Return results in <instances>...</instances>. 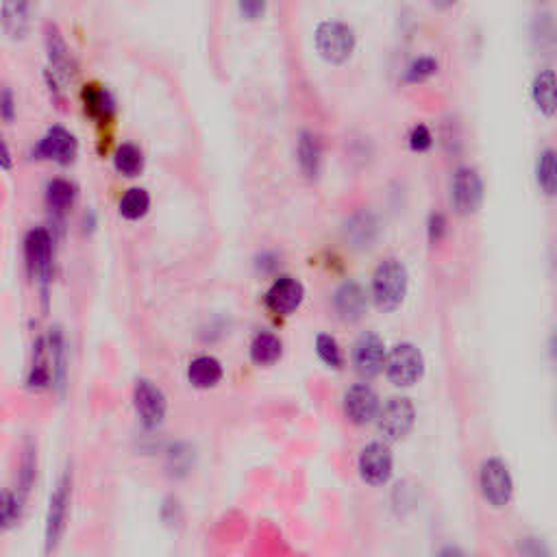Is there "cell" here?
<instances>
[{"label":"cell","mask_w":557,"mask_h":557,"mask_svg":"<svg viewBox=\"0 0 557 557\" xmlns=\"http://www.w3.org/2000/svg\"><path fill=\"white\" fill-rule=\"evenodd\" d=\"M55 240L46 227H35L24 238V264L29 277L38 286L41 303L46 305L49 288L52 283V270H55Z\"/></svg>","instance_id":"obj_1"},{"label":"cell","mask_w":557,"mask_h":557,"mask_svg":"<svg viewBox=\"0 0 557 557\" xmlns=\"http://www.w3.org/2000/svg\"><path fill=\"white\" fill-rule=\"evenodd\" d=\"M407 268L398 260H386L372 275V301L381 312H394L407 297Z\"/></svg>","instance_id":"obj_2"},{"label":"cell","mask_w":557,"mask_h":557,"mask_svg":"<svg viewBox=\"0 0 557 557\" xmlns=\"http://www.w3.org/2000/svg\"><path fill=\"white\" fill-rule=\"evenodd\" d=\"M314 46L318 55L327 64L342 66L353 57L357 46V35L346 23L340 20H324L314 31Z\"/></svg>","instance_id":"obj_3"},{"label":"cell","mask_w":557,"mask_h":557,"mask_svg":"<svg viewBox=\"0 0 557 557\" xmlns=\"http://www.w3.org/2000/svg\"><path fill=\"white\" fill-rule=\"evenodd\" d=\"M70 498H72V477L64 472L57 481L55 492L50 494L49 512H46V551H55L66 534L68 516H70Z\"/></svg>","instance_id":"obj_4"},{"label":"cell","mask_w":557,"mask_h":557,"mask_svg":"<svg viewBox=\"0 0 557 557\" xmlns=\"http://www.w3.org/2000/svg\"><path fill=\"white\" fill-rule=\"evenodd\" d=\"M386 375L394 386L409 388L418 383L425 375V357L418 346L403 342L397 344L390 353L386 355Z\"/></svg>","instance_id":"obj_5"},{"label":"cell","mask_w":557,"mask_h":557,"mask_svg":"<svg viewBox=\"0 0 557 557\" xmlns=\"http://www.w3.org/2000/svg\"><path fill=\"white\" fill-rule=\"evenodd\" d=\"M479 486L486 503L494 509L506 507L512 501L514 494V481L512 472H509L507 464L498 457H490L481 464L479 472Z\"/></svg>","instance_id":"obj_6"},{"label":"cell","mask_w":557,"mask_h":557,"mask_svg":"<svg viewBox=\"0 0 557 557\" xmlns=\"http://www.w3.org/2000/svg\"><path fill=\"white\" fill-rule=\"evenodd\" d=\"M77 152L78 142L75 133L55 124V127H50L41 135V140L33 146V151H31V157L38 161H52V164L70 166L72 161L77 160Z\"/></svg>","instance_id":"obj_7"},{"label":"cell","mask_w":557,"mask_h":557,"mask_svg":"<svg viewBox=\"0 0 557 557\" xmlns=\"http://www.w3.org/2000/svg\"><path fill=\"white\" fill-rule=\"evenodd\" d=\"M414 423H416V409H414V403L406 397L390 398V401L377 412L379 431L388 440H392V443L409 435V431L414 429Z\"/></svg>","instance_id":"obj_8"},{"label":"cell","mask_w":557,"mask_h":557,"mask_svg":"<svg viewBox=\"0 0 557 557\" xmlns=\"http://www.w3.org/2000/svg\"><path fill=\"white\" fill-rule=\"evenodd\" d=\"M483 203V181L475 168H460L451 183V205L455 214L472 215Z\"/></svg>","instance_id":"obj_9"},{"label":"cell","mask_w":557,"mask_h":557,"mask_svg":"<svg viewBox=\"0 0 557 557\" xmlns=\"http://www.w3.org/2000/svg\"><path fill=\"white\" fill-rule=\"evenodd\" d=\"M35 20L33 0H3L0 3V31L12 41L29 38Z\"/></svg>","instance_id":"obj_10"},{"label":"cell","mask_w":557,"mask_h":557,"mask_svg":"<svg viewBox=\"0 0 557 557\" xmlns=\"http://www.w3.org/2000/svg\"><path fill=\"white\" fill-rule=\"evenodd\" d=\"M133 406L146 429H157L164 423L168 403L161 388L152 381L138 379L133 388Z\"/></svg>","instance_id":"obj_11"},{"label":"cell","mask_w":557,"mask_h":557,"mask_svg":"<svg viewBox=\"0 0 557 557\" xmlns=\"http://www.w3.org/2000/svg\"><path fill=\"white\" fill-rule=\"evenodd\" d=\"M357 469H360L361 479H364L368 486H383V483L390 481L392 477V451L383 443L366 444L364 449H361L360 460H357Z\"/></svg>","instance_id":"obj_12"},{"label":"cell","mask_w":557,"mask_h":557,"mask_svg":"<svg viewBox=\"0 0 557 557\" xmlns=\"http://www.w3.org/2000/svg\"><path fill=\"white\" fill-rule=\"evenodd\" d=\"M386 344L377 333L360 335L353 346V366L357 375L364 379H375L386 366Z\"/></svg>","instance_id":"obj_13"},{"label":"cell","mask_w":557,"mask_h":557,"mask_svg":"<svg viewBox=\"0 0 557 557\" xmlns=\"http://www.w3.org/2000/svg\"><path fill=\"white\" fill-rule=\"evenodd\" d=\"M44 46L50 70L55 75H59L61 78H72L77 75L75 55H72L64 33H61V29L55 23H46L44 26Z\"/></svg>","instance_id":"obj_14"},{"label":"cell","mask_w":557,"mask_h":557,"mask_svg":"<svg viewBox=\"0 0 557 557\" xmlns=\"http://www.w3.org/2000/svg\"><path fill=\"white\" fill-rule=\"evenodd\" d=\"M305 290L303 283L294 277L277 278L266 294V307L277 316H288V314L297 312L298 305L303 303Z\"/></svg>","instance_id":"obj_15"},{"label":"cell","mask_w":557,"mask_h":557,"mask_svg":"<svg viewBox=\"0 0 557 557\" xmlns=\"http://www.w3.org/2000/svg\"><path fill=\"white\" fill-rule=\"evenodd\" d=\"M344 412L351 423L368 425L379 412V397L368 383H357L344 397Z\"/></svg>","instance_id":"obj_16"},{"label":"cell","mask_w":557,"mask_h":557,"mask_svg":"<svg viewBox=\"0 0 557 557\" xmlns=\"http://www.w3.org/2000/svg\"><path fill=\"white\" fill-rule=\"evenodd\" d=\"M81 101L83 109H86V114L94 123L101 124V127H107V124L114 123L118 109H115V98L107 87L96 86V83H87L81 92Z\"/></svg>","instance_id":"obj_17"},{"label":"cell","mask_w":557,"mask_h":557,"mask_svg":"<svg viewBox=\"0 0 557 557\" xmlns=\"http://www.w3.org/2000/svg\"><path fill=\"white\" fill-rule=\"evenodd\" d=\"M77 196H78V187L70 181V178H64V177L50 178V181L46 183L44 203H46V209H49V214L52 215V220H59L61 223V220L66 218V214L75 207Z\"/></svg>","instance_id":"obj_18"},{"label":"cell","mask_w":557,"mask_h":557,"mask_svg":"<svg viewBox=\"0 0 557 557\" xmlns=\"http://www.w3.org/2000/svg\"><path fill=\"white\" fill-rule=\"evenodd\" d=\"M333 307L335 314H338L344 323H355V320H360L366 314L368 307L366 290L355 281L344 283V286H340L338 292H335Z\"/></svg>","instance_id":"obj_19"},{"label":"cell","mask_w":557,"mask_h":557,"mask_svg":"<svg viewBox=\"0 0 557 557\" xmlns=\"http://www.w3.org/2000/svg\"><path fill=\"white\" fill-rule=\"evenodd\" d=\"M344 233L346 240H349L351 246H355V249H370V246L377 242V238H379V223H377V215L368 212V209H361V212L353 214L349 220H346Z\"/></svg>","instance_id":"obj_20"},{"label":"cell","mask_w":557,"mask_h":557,"mask_svg":"<svg viewBox=\"0 0 557 557\" xmlns=\"http://www.w3.org/2000/svg\"><path fill=\"white\" fill-rule=\"evenodd\" d=\"M224 377V368L220 364V360H215L214 355H198L194 357L187 366V379L194 388L198 390H209L215 388Z\"/></svg>","instance_id":"obj_21"},{"label":"cell","mask_w":557,"mask_h":557,"mask_svg":"<svg viewBox=\"0 0 557 557\" xmlns=\"http://www.w3.org/2000/svg\"><path fill=\"white\" fill-rule=\"evenodd\" d=\"M52 386V368L49 357V346L46 340L40 338L33 344V361H31L29 375H26V388L31 392H41Z\"/></svg>","instance_id":"obj_22"},{"label":"cell","mask_w":557,"mask_h":557,"mask_svg":"<svg viewBox=\"0 0 557 557\" xmlns=\"http://www.w3.org/2000/svg\"><path fill=\"white\" fill-rule=\"evenodd\" d=\"M532 96L538 112L546 115V118H553L557 109V94H555V72L553 70H543L540 75H535L534 86H532Z\"/></svg>","instance_id":"obj_23"},{"label":"cell","mask_w":557,"mask_h":557,"mask_svg":"<svg viewBox=\"0 0 557 557\" xmlns=\"http://www.w3.org/2000/svg\"><path fill=\"white\" fill-rule=\"evenodd\" d=\"M298 166L307 178H318L320 166H323V146L309 131L301 133V140H298Z\"/></svg>","instance_id":"obj_24"},{"label":"cell","mask_w":557,"mask_h":557,"mask_svg":"<svg viewBox=\"0 0 557 557\" xmlns=\"http://www.w3.org/2000/svg\"><path fill=\"white\" fill-rule=\"evenodd\" d=\"M46 346H49V357L52 368V386L64 388L68 372V349H66V338L59 327L50 329L49 338H46Z\"/></svg>","instance_id":"obj_25"},{"label":"cell","mask_w":557,"mask_h":557,"mask_svg":"<svg viewBox=\"0 0 557 557\" xmlns=\"http://www.w3.org/2000/svg\"><path fill=\"white\" fill-rule=\"evenodd\" d=\"M283 344L278 335L270 333V331H260L251 342V360L257 366H272L281 360Z\"/></svg>","instance_id":"obj_26"},{"label":"cell","mask_w":557,"mask_h":557,"mask_svg":"<svg viewBox=\"0 0 557 557\" xmlns=\"http://www.w3.org/2000/svg\"><path fill=\"white\" fill-rule=\"evenodd\" d=\"M114 168L123 177H140L142 170H144V152H142L138 144L124 142L114 152Z\"/></svg>","instance_id":"obj_27"},{"label":"cell","mask_w":557,"mask_h":557,"mask_svg":"<svg viewBox=\"0 0 557 557\" xmlns=\"http://www.w3.org/2000/svg\"><path fill=\"white\" fill-rule=\"evenodd\" d=\"M118 207L124 220L135 223V220H142L151 212V194L144 187H131V190L123 194Z\"/></svg>","instance_id":"obj_28"},{"label":"cell","mask_w":557,"mask_h":557,"mask_svg":"<svg viewBox=\"0 0 557 557\" xmlns=\"http://www.w3.org/2000/svg\"><path fill=\"white\" fill-rule=\"evenodd\" d=\"M535 178L538 186L546 196H555L557 190V155L553 149H546L540 152L538 166H535Z\"/></svg>","instance_id":"obj_29"},{"label":"cell","mask_w":557,"mask_h":557,"mask_svg":"<svg viewBox=\"0 0 557 557\" xmlns=\"http://www.w3.org/2000/svg\"><path fill=\"white\" fill-rule=\"evenodd\" d=\"M23 518V494L0 490V534L9 532Z\"/></svg>","instance_id":"obj_30"},{"label":"cell","mask_w":557,"mask_h":557,"mask_svg":"<svg viewBox=\"0 0 557 557\" xmlns=\"http://www.w3.org/2000/svg\"><path fill=\"white\" fill-rule=\"evenodd\" d=\"M35 475H38V453H35L33 444H26L23 460H20V494H29L31 486L35 483Z\"/></svg>","instance_id":"obj_31"},{"label":"cell","mask_w":557,"mask_h":557,"mask_svg":"<svg viewBox=\"0 0 557 557\" xmlns=\"http://www.w3.org/2000/svg\"><path fill=\"white\" fill-rule=\"evenodd\" d=\"M438 70H440V64L435 57H429V55L418 57V59H414L407 68L406 83H414V86H416V83H425V81H429L431 77L438 75Z\"/></svg>","instance_id":"obj_32"},{"label":"cell","mask_w":557,"mask_h":557,"mask_svg":"<svg viewBox=\"0 0 557 557\" xmlns=\"http://www.w3.org/2000/svg\"><path fill=\"white\" fill-rule=\"evenodd\" d=\"M316 351H318L320 360H323L327 366H331V368H342L344 366L342 351H340L338 340H335L333 335L320 333L316 338Z\"/></svg>","instance_id":"obj_33"},{"label":"cell","mask_w":557,"mask_h":557,"mask_svg":"<svg viewBox=\"0 0 557 557\" xmlns=\"http://www.w3.org/2000/svg\"><path fill=\"white\" fill-rule=\"evenodd\" d=\"M238 12L249 23H257L268 12V0H238Z\"/></svg>","instance_id":"obj_34"},{"label":"cell","mask_w":557,"mask_h":557,"mask_svg":"<svg viewBox=\"0 0 557 557\" xmlns=\"http://www.w3.org/2000/svg\"><path fill=\"white\" fill-rule=\"evenodd\" d=\"M431 144H434V135H431L429 127L416 124V127L412 129V133H409V149L414 152H427Z\"/></svg>","instance_id":"obj_35"},{"label":"cell","mask_w":557,"mask_h":557,"mask_svg":"<svg viewBox=\"0 0 557 557\" xmlns=\"http://www.w3.org/2000/svg\"><path fill=\"white\" fill-rule=\"evenodd\" d=\"M15 112H18V105H15L14 92L9 87H0V120L12 124L15 120Z\"/></svg>","instance_id":"obj_36"},{"label":"cell","mask_w":557,"mask_h":557,"mask_svg":"<svg viewBox=\"0 0 557 557\" xmlns=\"http://www.w3.org/2000/svg\"><path fill=\"white\" fill-rule=\"evenodd\" d=\"M446 227H449V224H446L444 214L435 212V214H431V215H429V223H427V235H429L431 244H440V242L444 240V235H446Z\"/></svg>","instance_id":"obj_37"},{"label":"cell","mask_w":557,"mask_h":557,"mask_svg":"<svg viewBox=\"0 0 557 557\" xmlns=\"http://www.w3.org/2000/svg\"><path fill=\"white\" fill-rule=\"evenodd\" d=\"M14 168V157H12V149H9V144L5 142L3 135H0V170L9 172Z\"/></svg>","instance_id":"obj_38"},{"label":"cell","mask_w":557,"mask_h":557,"mask_svg":"<svg viewBox=\"0 0 557 557\" xmlns=\"http://www.w3.org/2000/svg\"><path fill=\"white\" fill-rule=\"evenodd\" d=\"M431 5H434L435 9H443V12H446V9L455 7L457 0H431Z\"/></svg>","instance_id":"obj_39"},{"label":"cell","mask_w":557,"mask_h":557,"mask_svg":"<svg viewBox=\"0 0 557 557\" xmlns=\"http://www.w3.org/2000/svg\"><path fill=\"white\" fill-rule=\"evenodd\" d=\"M535 3H549V0H535Z\"/></svg>","instance_id":"obj_40"}]
</instances>
